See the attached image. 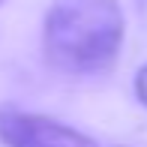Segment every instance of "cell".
<instances>
[{"label":"cell","instance_id":"1","mask_svg":"<svg viewBox=\"0 0 147 147\" xmlns=\"http://www.w3.org/2000/svg\"><path fill=\"white\" fill-rule=\"evenodd\" d=\"M123 33L117 0H54L42 24V51L54 69L90 75L117 60Z\"/></svg>","mask_w":147,"mask_h":147},{"label":"cell","instance_id":"2","mask_svg":"<svg viewBox=\"0 0 147 147\" xmlns=\"http://www.w3.org/2000/svg\"><path fill=\"white\" fill-rule=\"evenodd\" d=\"M0 141L6 147H99L90 135L30 111H0Z\"/></svg>","mask_w":147,"mask_h":147},{"label":"cell","instance_id":"3","mask_svg":"<svg viewBox=\"0 0 147 147\" xmlns=\"http://www.w3.org/2000/svg\"><path fill=\"white\" fill-rule=\"evenodd\" d=\"M135 96L141 105H147V63L135 72Z\"/></svg>","mask_w":147,"mask_h":147},{"label":"cell","instance_id":"4","mask_svg":"<svg viewBox=\"0 0 147 147\" xmlns=\"http://www.w3.org/2000/svg\"><path fill=\"white\" fill-rule=\"evenodd\" d=\"M132 3H135L138 12H147V0H132Z\"/></svg>","mask_w":147,"mask_h":147},{"label":"cell","instance_id":"5","mask_svg":"<svg viewBox=\"0 0 147 147\" xmlns=\"http://www.w3.org/2000/svg\"><path fill=\"white\" fill-rule=\"evenodd\" d=\"M0 3H3V0H0Z\"/></svg>","mask_w":147,"mask_h":147}]
</instances>
